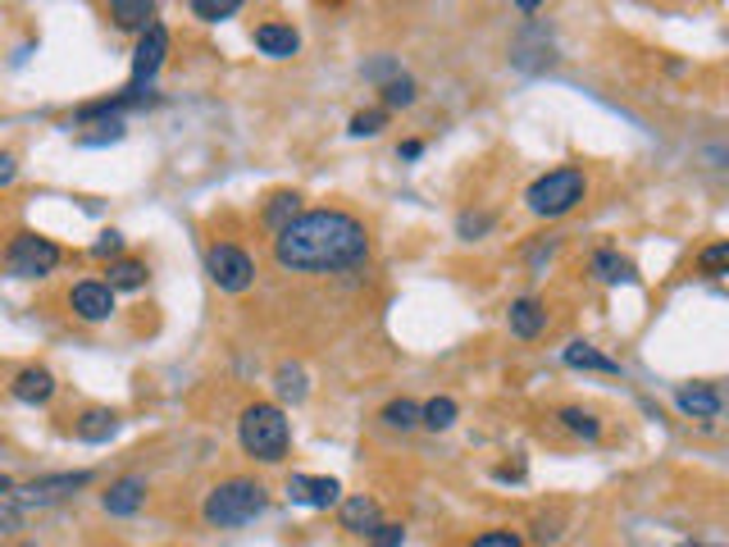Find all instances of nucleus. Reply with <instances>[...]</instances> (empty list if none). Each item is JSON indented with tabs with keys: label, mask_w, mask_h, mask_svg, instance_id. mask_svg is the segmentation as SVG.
<instances>
[{
	"label": "nucleus",
	"mask_w": 729,
	"mask_h": 547,
	"mask_svg": "<svg viewBox=\"0 0 729 547\" xmlns=\"http://www.w3.org/2000/svg\"><path fill=\"white\" fill-rule=\"evenodd\" d=\"M237 438H242V447H247V456H256V461H265V466H279L288 456L292 429H288V415L273 402H256V406L242 411Z\"/></svg>",
	"instance_id": "obj_2"
},
{
	"label": "nucleus",
	"mask_w": 729,
	"mask_h": 547,
	"mask_svg": "<svg viewBox=\"0 0 729 547\" xmlns=\"http://www.w3.org/2000/svg\"><path fill=\"white\" fill-rule=\"evenodd\" d=\"M279 392L292 398V402H301V398H306V375H301L296 365H279Z\"/></svg>",
	"instance_id": "obj_29"
},
{
	"label": "nucleus",
	"mask_w": 729,
	"mask_h": 547,
	"mask_svg": "<svg viewBox=\"0 0 729 547\" xmlns=\"http://www.w3.org/2000/svg\"><path fill=\"white\" fill-rule=\"evenodd\" d=\"M419 424H429V429H451L456 424V402L451 398H434L429 406H419Z\"/></svg>",
	"instance_id": "obj_23"
},
{
	"label": "nucleus",
	"mask_w": 729,
	"mask_h": 547,
	"mask_svg": "<svg viewBox=\"0 0 729 547\" xmlns=\"http://www.w3.org/2000/svg\"><path fill=\"white\" fill-rule=\"evenodd\" d=\"M10 489H14V479H10V475H0V498H5Z\"/></svg>",
	"instance_id": "obj_37"
},
{
	"label": "nucleus",
	"mask_w": 729,
	"mask_h": 547,
	"mask_svg": "<svg viewBox=\"0 0 729 547\" xmlns=\"http://www.w3.org/2000/svg\"><path fill=\"white\" fill-rule=\"evenodd\" d=\"M242 10V0H192V14L205 19V23H220V19H233Z\"/></svg>",
	"instance_id": "obj_27"
},
{
	"label": "nucleus",
	"mask_w": 729,
	"mask_h": 547,
	"mask_svg": "<svg viewBox=\"0 0 729 547\" xmlns=\"http://www.w3.org/2000/svg\"><path fill=\"white\" fill-rule=\"evenodd\" d=\"M205 269H210V279L220 283V292H247L256 283V260L233 247V242H215V247L205 252Z\"/></svg>",
	"instance_id": "obj_6"
},
{
	"label": "nucleus",
	"mask_w": 729,
	"mask_h": 547,
	"mask_svg": "<svg viewBox=\"0 0 729 547\" xmlns=\"http://www.w3.org/2000/svg\"><path fill=\"white\" fill-rule=\"evenodd\" d=\"M288 498L296 506H315V511H328L343 502V483L328 479V475H292L288 479Z\"/></svg>",
	"instance_id": "obj_9"
},
{
	"label": "nucleus",
	"mask_w": 729,
	"mask_h": 547,
	"mask_svg": "<svg viewBox=\"0 0 729 547\" xmlns=\"http://www.w3.org/2000/svg\"><path fill=\"white\" fill-rule=\"evenodd\" d=\"M379 525H383V515H379V502H374V498H347V502H343V529H347V534L370 538Z\"/></svg>",
	"instance_id": "obj_16"
},
{
	"label": "nucleus",
	"mask_w": 729,
	"mask_h": 547,
	"mask_svg": "<svg viewBox=\"0 0 729 547\" xmlns=\"http://www.w3.org/2000/svg\"><path fill=\"white\" fill-rule=\"evenodd\" d=\"M269 506V498H265V489L256 479H224L220 489H210L205 493V506H201V515L215 529H237V525H247V521H256V515Z\"/></svg>",
	"instance_id": "obj_3"
},
{
	"label": "nucleus",
	"mask_w": 729,
	"mask_h": 547,
	"mask_svg": "<svg viewBox=\"0 0 729 547\" xmlns=\"http://www.w3.org/2000/svg\"><path fill=\"white\" fill-rule=\"evenodd\" d=\"M105 288L110 292H137V288H146V265L142 260H110Z\"/></svg>",
	"instance_id": "obj_20"
},
{
	"label": "nucleus",
	"mask_w": 729,
	"mask_h": 547,
	"mask_svg": "<svg viewBox=\"0 0 729 547\" xmlns=\"http://www.w3.org/2000/svg\"><path fill=\"white\" fill-rule=\"evenodd\" d=\"M74 434L82 443H110L119 434V415L114 411H82L78 424H74Z\"/></svg>",
	"instance_id": "obj_19"
},
{
	"label": "nucleus",
	"mask_w": 729,
	"mask_h": 547,
	"mask_svg": "<svg viewBox=\"0 0 729 547\" xmlns=\"http://www.w3.org/2000/svg\"><path fill=\"white\" fill-rule=\"evenodd\" d=\"M506 324H511V333L515 338H538V333L547 328V311H542V301H534V297H520V301H511V315H506Z\"/></svg>",
	"instance_id": "obj_14"
},
{
	"label": "nucleus",
	"mask_w": 729,
	"mask_h": 547,
	"mask_svg": "<svg viewBox=\"0 0 729 547\" xmlns=\"http://www.w3.org/2000/svg\"><path fill=\"white\" fill-rule=\"evenodd\" d=\"M561 360L570 365V370H602V375H620V365L612 356H602L593 343H570L561 351Z\"/></svg>",
	"instance_id": "obj_18"
},
{
	"label": "nucleus",
	"mask_w": 729,
	"mask_h": 547,
	"mask_svg": "<svg viewBox=\"0 0 729 547\" xmlns=\"http://www.w3.org/2000/svg\"><path fill=\"white\" fill-rule=\"evenodd\" d=\"M14 178H19V156L14 150H0V188H10Z\"/></svg>",
	"instance_id": "obj_35"
},
{
	"label": "nucleus",
	"mask_w": 729,
	"mask_h": 547,
	"mask_svg": "<svg viewBox=\"0 0 729 547\" xmlns=\"http://www.w3.org/2000/svg\"><path fill=\"white\" fill-rule=\"evenodd\" d=\"M10 392H14V402H23V406H46L55 398V375L42 370V365H27V370L14 375Z\"/></svg>",
	"instance_id": "obj_11"
},
{
	"label": "nucleus",
	"mask_w": 729,
	"mask_h": 547,
	"mask_svg": "<svg viewBox=\"0 0 729 547\" xmlns=\"http://www.w3.org/2000/svg\"><path fill=\"white\" fill-rule=\"evenodd\" d=\"M419 150H424V142H402V146H397V156H402V160H415Z\"/></svg>",
	"instance_id": "obj_36"
},
{
	"label": "nucleus",
	"mask_w": 729,
	"mask_h": 547,
	"mask_svg": "<svg viewBox=\"0 0 729 547\" xmlns=\"http://www.w3.org/2000/svg\"><path fill=\"white\" fill-rule=\"evenodd\" d=\"M59 260H65V252L42 233H19L5 247V269L14 279H46V274H55Z\"/></svg>",
	"instance_id": "obj_5"
},
{
	"label": "nucleus",
	"mask_w": 729,
	"mask_h": 547,
	"mask_svg": "<svg viewBox=\"0 0 729 547\" xmlns=\"http://www.w3.org/2000/svg\"><path fill=\"white\" fill-rule=\"evenodd\" d=\"M142 502H146V479H142V475H124V479H114L110 489H105V498H101L105 515H133Z\"/></svg>",
	"instance_id": "obj_12"
},
{
	"label": "nucleus",
	"mask_w": 729,
	"mask_h": 547,
	"mask_svg": "<svg viewBox=\"0 0 729 547\" xmlns=\"http://www.w3.org/2000/svg\"><path fill=\"white\" fill-rule=\"evenodd\" d=\"M675 406L693 420H716L720 415V392L711 383H693V388H680L675 392Z\"/></svg>",
	"instance_id": "obj_15"
},
{
	"label": "nucleus",
	"mask_w": 729,
	"mask_h": 547,
	"mask_svg": "<svg viewBox=\"0 0 729 547\" xmlns=\"http://www.w3.org/2000/svg\"><path fill=\"white\" fill-rule=\"evenodd\" d=\"M383 101L397 110V105H411L415 101V82L411 78H392V82H383Z\"/></svg>",
	"instance_id": "obj_30"
},
{
	"label": "nucleus",
	"mask_w": 729,
	"mask_h": 547,
	"mask_svg": "<svg viewBox=\"0 0 729 547\" xmlns=\"http://www.w3.org/2000/svg\"><path fill=\"white\" fill-rule=\"evenodd\" d=\"M273 256L292 274L351 269L370 256V233L347 210H311V215H296L273 237Z\"/></svg>",
	"instance_id": "obj_1"
},
{
	"label": "nucleus",
	"mask_w": 729,
	"mask_h": 547,
	"mask_svg": "<svg viewBox=\"0 0 729 547\" xmlns=\"http://www.w3.org/2000/svg\"><path fill=\"white\" fill-rule=\"evenodd\" d=\"M296 215H301V197L296 192H279V197H269V205H265V224L273 233H283Z\"/></svg>",
	"instance_id": "obj_21"
},
{
	"label": "nucleus",
	"mask_w": 729,
	"mask_h": 547,
	"mask_svg": "<svg viewBox=\"0 0 729 547\" xmlns=\"http://www.w3.org/2000/svg\"><path fill=\"white\" fill-rule=\"evenodd\" d=\"M119 252H124V237H119V233H101V242L91 247V256H97V260H114Z\"/></svg>",
	"instance_id": "obj_33"
},
{
	"label": "nucleus",
	"mask_w": 729,
	"mask_h": 547,
	"mask_svg": "<svg viewBox=\"0 0 729 547\" xmlns=\"http://www.w3.org/2000/svg\"><path fill=\"white\" fill-rule=\"evenodd\" d=\"M725 265H729V242H711V247L697 252V269H703L707 279H725Z\"/></svg>",
	"instance_id": "obj_25"
},
{
	"label": "nucleus",
	"mask_w": 729,
	"mask_h": 547,
	"mask_svg": "<svg viewBox=\"0 0 729 547\" xmlns=\"http://www.w3.org/2000/svg\"><path fill=\"white\" fill-rule=\"evenodd\" d=\"M69 306H74V315L82 324H101V320L114 315V292L105 283H97V279H87V283H74Z\"/></svg>",
	"instance_id": "obj_10"
},
{
	"label": "nucleus",
	"mask_w": 729,
	"mask_h": 547,
	"mask_svg": "<svg viewBox=\"0 0 729 547\" xmlns=\"http://www.w3.org/2000/svg\"><path fill=\"white\" fill-rule=\"evenodd\" d=\"M593 274H597L602 283H629L633 279V265L625 256H616V252H597L593 256Z\"/></svg>",
	"instance_id": "obj_22"
},
{
	"label": "nucleus",
	"mask_w": 729,
	"mask_h": 547,
	"mask_svg": "<svg viewBox=\"0 0 729 547\" xmlns=\"http://www.w3.org/2000/svg\"><path fill=\"white\" fill-rule=\"evenodd\" d=\"M402 538H406V529H402V525L383 521V525L370 534V547H402Z\"/></svg>",
	"instance_id": "obj_32"
},
{
	"label": "nucleus",
	"mask_w": 729,
	"mask_h": 547,
	"mask_svg": "<svg viewBox=\"0 0 729 547\" xmlns=\"http://www.w3.org/2000/svg\"><path fill=\"white\" fill-rule=\"evenodd\" d=\"M383 424H388V429H415V424H419V406L406 402V398L388 402V406H383Z\"/></svg>",
	"instance_id": "obj_24"
},
{
	"label": "nucleus",
	"mask_w": 729,
	"mask_h": 547,
	"mask_svg": "<svg viewBox=\"0 0 729 547\" xmlns=\"http://www.w3.org/2000/svg\"><path fill=\"white\" fill-rule=\"evenodd\" d=\"M470 547H525V538L515 529H489V534H479Z\"/></svg>",
	"instance_id": "obj_31"
},
{
	"label": "nucleus",
	"mask_w": 729,
	"mask_h": 547,
	"mask_svg": "<svg viewBox=\"0 0 729 547\" xmlns=\"http://www.w3.org/2000/svg\"><path fill=\"white\" fill-rule=\"evenodd\" d=\"M561 424H565L574 438H597V434H602L597 415H588V411H580V406H565V411H561Z\"/></svg>",
	"instance_id": "obj_26"
},
{
	"label": "nucleus",
	"mask_w": 729,
	"mask_h": 547,
	"mask_svg": "<svg viewBox=\"0 0 729 547\" xmlns=\"http://www.w3.org/2000/svg\"><path fill=\"white\" fill-rule=\"evenodd\" d=\"M388 129V110H360L351 114V137H379Z\"/></svg>",
	"instance_id": "obj_28"
},
{
	"label": "nucleus",
	"mask_w": 729,
	"mask_h": 547,
	"mask_svg": "<svg viewBox=\"0 0 729 547\" xmlns=\"http://www.w3.org/2000/svg\"><path fill=\"white\" fill-rule=\"evenodd\" d=\"M584 197H588L584 169H552V174L534 178L529 192H525V201H529V210H534L538 220H561V215H570V210L580 205Z\"/></svg>",
	"instance_id": "obj_4"
},
{
	"label": "nucleus",
	"mask_w": 729,
	"mask_h": 547,
	"mask_svg": "<svg viewBox=\"0 0 729 547\" xmlns=\"http://www.w3.org/2000/svg\"><path fill=\"white\" fill-rule=\"evenodd\" d=\"M110 19H114V27H128V33H146V27L156 23V5H150V0H114V5H110Z\"/></svg>",
	"instance_id": "obj_17"
},
{
	"label": "nucleus",
	"mask_w": 729,
	"mask_h": 547,
	"mask_svg": "<svg viewBox=\"0 0 729 547\" xmlns=\"http://www.w3.org/2000/svg\"><path fill=\"white\" fill-rule=\"evenodd\" d=\"M256 46H260V55H269V59H292L296 46H301V37H296L292 23H260V27H256Z\"/></svg>",
	"instance_id": "obj_13"
},
{
	"label": "nucleus",
	"mask_w": 729,
	"mask_h": 547,
	"mask_svg": "<svg viewBox=\"0 0 729 547\" xmlns=\"http://www.w3.org/2000/svg\"><path fill=\"white\" fill-rule=\"evenodd\" d=\"M165 55H169V33H165V23H150L137 51H133V91H142V82H150L160 74L165 65Z\"/></svg>",
	"instance_id": "obj_8"
},
{
	"label": "nucleus",
	"mask_w": 729,
	"mask_h": 547,
	"mask_svg": "<svg viewBox=\"0 0 729 547\" xmlns=\"http://www.w3.org/2000/svg\"><path fill=\"white\" fill-rule=\"evenodd\" d=\"M91 475L78 470V475H46V479H33V483H14L10 489V502L19 511H33V506H55V502H65L74 498L78 489H87Z\"/></svg>",
	"instance_id": "obj_7"
},
{
	"label": "nucleus",
	"mask_w": 729,
	"mask_h": 547,
	"mask_svg": "<svg viewBox=\"0 0 729 547\" xmlns=\"http://www.w3.org/2000/svg\"><path fill=\"white\" fill-rule=\"evenodd\" d=\"M461 237H479V233H489L493 228V215H461Z\"/></svg>",
	"instance_id": "obj_34"
},
{
	"label": "nucleus",
	"mask_w": 729,
	"mask_h": 547,
	"mask_svg": "<svg viewBox=\"0 0 729 547\" xmlns=\"http://www.w3.org/2000/svg\"><path fill=\"white\" fill-rule=\"evenodd\" d=\"M680 547H707V543H680Z\"/></svg>",
	"instance_id": "obj_38"
}]
</instances>
